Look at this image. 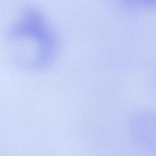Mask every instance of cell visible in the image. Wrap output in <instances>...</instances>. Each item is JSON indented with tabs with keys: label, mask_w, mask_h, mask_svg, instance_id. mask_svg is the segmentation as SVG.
I'll return each mask as SVG.
<instances>
[{
	"label": "cell",
	"mask_w": 156,
	"mask_h": 156,
	"mask_svg": "<svg viewBox=\"0 0 156 156\" xmlns=\"http://www.w3.org/2000/svg\"><path fill=\"white\" fill-rule=\"evenodd\" d=\"M131 122V134L136 144L144 150L156 153V113L137 112Z\"/></svg>",
	"instance_id": "6da1fadb"
}]
</instances>
